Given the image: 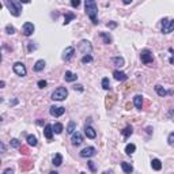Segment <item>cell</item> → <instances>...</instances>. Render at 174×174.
I'll return each instance as SVG.
<instances>
[{"label":"cell","instance_id":"f546056e","mask_svg":"<svg viewBox=\"0 0 174 174\" xmlns=\"http://www.w3.org/2000/svg\"><path fill=\"white\" fill-rule=\"evenodd\" d=\"M76 18V15L75 14H72V12H68V14H65V18H64V25H68V23L71 22L72 19H75Z\"/></svg>","mask_w":174,"mask_h":174},{"label":"cell","instance_id":"ffe728a7","mask_svg":"<svg viewBox=\"0 0 174 174\" xmlns=\"http://www.w3.org/2000/svg\"><path fill=\"white\" fill-rule=\"evenodd\" d=\"M121 169L124 170V173H127V174H131L132 171H133V167H132V165H131V163H128V162H122V163H121Z\"/></svg>","mask_w":174,"mask_h":174},{"label":"cell","instance_id":"681fc988","mask_svg":"<svg viewBox=\"0 0 174 174\" xmlns=\"http://www.w3.org/2000/svg\"><path fill=\"white\" fill-rule=\"evenodd\" d=\"M170 63H171V64H174V57H170V60H169Z\"/></svg>","mask_w":174,"mask_h":174},{"label":"cell","instance_id":"d4e9b609","mask_svg":"<svg viewBox=\"0 0 174 174\" xmlns=\"http://www.w3.org/2000/svg\"><path fill=\"white\" fill-rule=\"evenodd\" d=\"M155 91H156V94H158L159 97H166V95H167V91H166V90L163 89L161 85H156L155 86Z\"/></svg>","mask_w":174,"mask_h":174},{"label":"cell","instance_id":"83f0119b","mask_svg":"<svg viewBox=\"0 0 174 174\" xmlns=\"http://www.w3.org/2000/svg\"><path fill=\"white\" fill-rule=\"evenodd\" d=\"M61 163H63L61 154H56V155L53 156V165L54 166H61Z\"/></svg>","mask_w":174,"mask_h":174},{"label":"cell","instance_id":"7dc6e473","mask_svg":"<svg viewBox=\"0 0 174 174\" xmlns=\"http://www.w3.org/2000/svg\"><path fill=\"white\" fill-rule=\"evenodd\" d=\"M4 86H6V82H4V80H1V82H0V87H1V89H3V87H4Z\"/></svg>","mask_w":174,"mask_h":174},{"label":"cell","instance_id":"d590c367","mask_svg":"<svg viewBox=\"0 0 174 174\" xmlns=\"http://www.w3.org/2000/svg\"><path fill=\"white\" fill-rule=\"evenodd\" d=\"M167 142H169L170 146H173L174 144V132H171V133L167 136Z\"/></svg>","mask_w":174,"mask_h":174},{"label":"cell","instance_id":"f35d334b","mask_svg":"<svg viewBox=\"0 0 174 174\" xmlns=\"http://www.w3.org/2000/svg\"><path fill=\"white\" fill-rule=\"evenodd\" d=\"M87 165H89L90 170H91V171H93V173H95V171H97V169H95V166H94V162L89 161V162H87Z\"/></svg>","mask_w":174,"mask_h":174},{"label":"cell","instance_id":"8fae6325","mask_svg":"<svg viewBox=\"0 0 174 174\" xmlns=\"http://www.w3.org/2000/svg\"><path fill=\"white\" fill-rule=\"evenodd\" d=\"M74 54H75V48H74V46H68L67 49L64 50V53H63V60L69 61V60L74 57Z\"/></svg>","mask_w":174,"mask_h":174},{"label":"cell","instance_id":"d6a6232c","mask_svg":"<svg viewBox=\"0 0 174 174\" xmlns=\"http://www.w3.org/2000/svg\"><path fill=\"white\" fill-rule=\"evenodd\" d=\"M75 129H76V124L74 122V121H71L69 124H68V127H67V132L68 133H75Z\"/></svg>","mask_w":174,"mask_h":174},{"label":"cell","instance_id":"5bb4252c","mask_svg":"<svg viewBox=\"0 0 174 174\" xmlns=\"http://www.w3.org/2000/svg\"><path fill=\"white\" fill-rule=\"evenodd\" d=\"M44 135H45V138L48 139V140H52V138H53V125H50V124L45 125Z\"/></svg>","mask_w":174,"mask_h":174},{"label":"cell","instance_id":"ac0fdd59","mask_svg":"<svg viewBox=\"0 0 174 174\" xmlns=\"http://www.w3.org/2000/svg\"><path fill=\"white\" fill-rule=\"evenodd\" d=\"M64 79H65L67 82H75L76 79H78V75H76V74H74V72H71V71H65Z\"/></svg>","mask_w":174,"mask_h":174},{"label":"cell","instance_id":"e0dca14e","mask_svg":"<svg viewBox=\"0 0 174 174\" xmlns=\"http://www.w3.org/2000/svg\"><path fill=\"white\" fill-rule=\"evenodd\" d=\"M113 76H114V79H116V80H120V82L127 80V74L118 71V69H116V71L113 72Z\"/></svg>","mask_w":174,"mask_h":174},{"label":"cell","instance_id":"bcb514c9","mask_svg":"<svg viewBox=\"0 0 174 174\" xmlns=\"http://www.w3.org/2000/svg\"><path fill=\"white\" fill-rule=\"evenodd\" d=\"M0 147H1V152H4V151H6V146H4L3 143L0 144Z\"/></svg>","mask_w":174,"mask_h":174},{"label":"cell","instance_id":"7c38bea8","mask_svg":"<svg viewBox=\"0 0 174 174\" xmlns=\"http://www.w3.org/2000/svg\"><path fill=\"white\" fill-rule=\"evenodd\" d=\"M19 167L22 171H27V170H31L33 169V162H30L29 159H22L19 162Z\"/></svg>","mask_w":174,"mask_h":174},{"label":"cell","instance_id":"cb8c5ba5","mask_svg":"<svg viewBox=\"0 0 174 174\" xmlns=\"http://www.w3.org/2000/svg\"><path fill=\"white\" fill-rule=\"evenodd\" d=\"M114 102H116V97H114V95H107L106 97V107L107 109H110V107L113 106V105H114Z\"/></svg>","mask_w":174,"mask_h":174},{"label":"cell","instance_id":"e575fe53","mask_svg":"<svg viewBox=\"0 0 174 174\" xmlns=\"http://www.w3.org/2000/svg\"><path fill=\"white\" fill-rule=\"evenodd\" d=\"M6 33H7V34H14V33H15V29H14V26H11V25H7V26H6Z\"/></svg>","mask_w":174,"mask_h":174},{"label":"cell","instance_id":"603a6c76","mask_svg":"<svg viewBox=\"0 0 174 174\" xmlns=\"http://www.w3.org/2000/svg\"><path fill=\"white\" fill-rule=\"evenodd\" d=\"M37 143H38V140H37V138L34 135H29V136H27V144H29L30 147H36Z\"/></svg>","mask_w":174,"mask_h":174},{"label":"cell","instance_id":"ba28073f","mask_svg":"<svg viewBox=\"0 0 174 174\" xmlns=\"http://www.w3.org/2000/svg\"><path fill=\"white\" fill-rule=\"evenodd\" d=\"M97 154V150H95V147H86L83 148L80 151V156L82 158H91V156H94Z\"/></svg>","mask_w":174,"mask_h":174},{"label":"cell","instance_id":"b9f144b4","mask_svg":"<svg viewBox=\"0 0 174 174\" xmlns=\"http://www.w3.org/2000/svg\"><path fill=\"white\" fill-rule=\"evenodd\" d=\"M37 46L34 45V42H29V52H31V50H36Z\"/></svg>","mask_w":174,"mask_h":174},{"label":"cell","instance_id":"8d00e7d4","mask_svg":"<svg viewBox=\"0 0 174 174\" xmlns=\"http://www.w3.org/2000/svg\"><path fill=\"white\" fill-rule=\"evenodd\" d=\"M90 61H93V57H91V56H83V57H82V63H90Z\"/></svg>","mask_w":174,"mask_h":174},{"label":"cell","instance_id":"3957f363","mask_svg":"<svg viewBox=\"0 0 174 174\" xmlns=\"http://www.w3.org/2000/svg\"><path fill=\"white\" fill-rule=\"evenodd\" d=\"M161 30L163 34H169L174 30V19H169V18H163L161 23Z\"/></svg>","mask_w":174,"mask_h":174},{"label":"cell","instance_id":"4fadbf2b","mask_svg":"<svg viewBox=\"0 0 174 174\" xmlns=\"http://www.w3.org/2000/svg\"><path fill=\"white\" fill-rule=\"evenodd\" d=\"M71 143H72V146H79V144L83 143V136H82V133L75 132L71 138Z\"/></svg>","mask_w":174,"mask_h":174},{"label":"cell","instance_id":"30bf717a","mask_svg":"<svg viewBox=\"0 0 174 174\" xmlns=\"http://www.w3.org/2000/svg\"><path fill=\"white\" fill-rule=\"evenodd\" d=\"M49 112H50V114H52L53 117H60V116L64 114L65 109H64L63 106H50Z\"/></svg>","mask_w":174,"mask_h":174},{"label":"cell","instance_id":"277c9868","mask_svg":"<svg viewBox=\"0 0 174 174\" xmlns=\"http://www.w3.org/2000/svg\"><path fill=\"white\" fill-rule=\"evenodd\" d=\"M68 97V90L65 87H58L52 93V99L53 101H64Z\"/></svg>","mask_w":174,"mask_h":174},{"label":"cell","instance_id":"7a4b0ae2","mask_svg":"<svg viewBox=\"0 0 174 174\" xmlns=\"http://www.w3.org/2000/svg\"><path fill=\"white\" fill-rule=\"evenodd\" d=\"M6 6L8 7L10 12L12 14L14 17H19L21 12H22V3L21 1H17V0H11V1H6Z\"/></svg>","mask_w":174,"mask_h":174},{"label":"cell","instance_id":"44dd1931","mask_svg":"<svg viewBox=\"0 0 174 174\" xmlns=\"http://www.w3.org/2000/svg\"><path fill=\"white\" fill-rule=\"evenodd\" d=\"M45 65H46V63H45L44 60H38V61L34 64V71H36V72L42 71V69L45 68Z\"/></svg>","mask_w":174,"mask_h":174},{"label":"cell","instance_id":"c3c4849f","mask_svg":"<svg viewBox=\"0 0 174 174\" xmlns=\"http://www.w3.org/2000/svg\"><path fill=\"white\" fill-rule=\"evenodd\" d=\"M132 3V0H124V4H131Z\"/></svg>","mask_w":174,"mask_h":174},{"label":"cell","instance_id":"74e56055","mask_svg":"<svg viewBox=\"0 0 174 174\" xmlns=\"http://www.w3.org/2000/svg\"><path fill=\"white\" fill-rule=\"evenodd\" d=\"M37 85H38V87H40V89H45L48 83H46V80H38V83H37Z\"/></svg>","mask_w":174,"mask_h":174},{"label":"cell","instance_id":"6da1fadb","mask_svg":"<svg viewBox=\"0 0 174 174\" xmlns=\"http://www.w3.org/2000/svg\"><path fill=\"white\" fill-rule=\"evenodd\" d=\"M85 10H86V14L89 15V18L91 19V22L94 25H97L98 23V7H97V3L94 0H86Z\"/></svg>","mask_w":174,"mask_h":174},{"label":"cell","instance_id":"9c48e42d","mask_svg":"<svg viewBox=\"0 0 174 174\" xmlns=\"http://www.w3.org/2000/svg\"><path fill=\"white\" fill-rule=\"evenodd\" d=\"M22 31H23V34H25L26 37L31 36V34L34 33V25H33L31 22H26L22 26Z\"/></svg>","mask_w":174,"mask_h":174},{"label":"cell","instance_id":"f1b7e54d","mask_svg":"<svg viewBox=\"0 0 174 174\" xmlns=\"http://www.w3.org/2000/svg\"><path fill=\"white\" fill-rule=\"evenodd\" d=\"M63 129H64V127H63L61 122H56V124L53 125V132H54V133L60 135L63 132Z\"/></svg>","mask_w":174,"mask_h":174},{"label":"cell","instance_id":"7402d4cb","mask_svg":"<svg viewBox=\"0 0 174 174\" xmlns=\"http://www.w3.org/2000/svg\"><path fill=\"white\" fill-rule=\"evenodd\" d=\"M151 167L154 170H156V171H159V170L162 169V162L159 161V159H156V158L155 159H152L151 161Z\"/></svg>","mask_w":174,"mask_h":174},{"label":"cell","instance_id":"1f68e13d","mask_svg":"<svg viewBox=\"0 0 174 174\" xmlns=\"http://www.w3.org/2000/svg\"><path fill=\"white\" fill-rule=\"evenodd\" d=\"M10 146L12 148H21L22 147V143L19 142L18 139H11V142H10Z\"/></svg>","mask_w":174,"mask_h":174},{"label":"cell","instance_id":"9a60e30c","mask_svg":"<svg viewBox=\"0 0 174 174\" xmlns=\"http://www.w3.org/2000/svg\"><path fill=\"white\" fill-rule=\"evenodd\" d=\"M133 105L136 109L142 110L143 109V97L142 95H135L133 97Z\"/></svg>","mask_w":174,"mask_h":174},{"label":"cell","instance_id":"5b68a950","mask_svg":"<svg viewBox=\"0 0 174 174\" xmlns=\"http://www.w3.org/2000/svg\"><path fill=\"white\" fill-rule=\"evenodd\" d=\"M78 48H79V50H80L85 56H90L91 52H93V45L90 44L87 40H82L80 42H79V46H78Z\"/></svg>","mask_w":174,"mask_h":174},{"label":"cell","instance_id":"d6986e66","mask_svg":"<svg viewBox=\"0 0 174 174\" xmlns=\"http://www.w3.org/2000/svg\"><path fill=\"white\" fill-rule=\"evenodd\" d=\"M121 132H122V136H124V139L127 140V139L129 138L131 135L133 133V129H132V127H131V125H127V127H125V128L121 131Z\"/></svg>","mask_w":174,"mask_h":174},{"label":"cell","instance_id":"60d3db41","mask_svg":"<svg viewBox=\"0 0 174 174\" xmlns=\"http://www.w3.org/2000/svg\"><path fill=\"white\" fill-rule=\"evenodd\" d=\"M74 90H75V91L78 90V91L83 93V90H85V89H83V86H82V85H75V86H74Z\"/></svg>","mask_w":174,"mask_h":174},{"label":"cell","instance_id":"ee69618b","mask_svg":"<svg viewBox=\"0 0 174 174\" xmlns=\"http://www.w3.org/2000/svg\"><path fill=\"white\" fill-rule=\"evenodd\" d=\"M3 174H14V170L12 169H6L3 171Z\"/></svg>","mask_w":174,"mask_h":174},{"label":"cell","instance_id":"f6af8a7d","mask_svg":"<svg viewBox=\"0 0 174 174\" xmlns=\"http://www.w3.org/2000/svg\"><path fill=\"white\" fill-rule=\"evenodd\" d=\"M116 26H117L116 22H109V23H107V27H112V29H114Z\"/></svg>","mask_w":174,"mask_h":174},{"label":"cell","instance_id":"ab89813d","mask_svg":"<svg viewBox=\"0 0 174 174\" xmlns=\"http://www.w3.org/2000/svg\"><path fill=\"white\" fill-rule=\"evenodd\" d=\"M21 154H23V155H27V154H29V148L25 147V146H22V147H21Z\"/></svg>","mask_w":174,"mask_h":174},{"label":"cell","instance_id":"484cf974","mask_svg":"<svg viewBox=\"0 0 174 174\" xmlns=\"http://www.w3.org/2000/svg\"><path fill=\"white\" fill-rule=\"evenodd\" d=\"M112 61L114 63V65H117V67H124V64H125V61H124V58L122 57H120V56H118V57H113L112 58Z\"/></svg>","mask_w":174,"mask_h":174},{"label":"cell","instance_id":"4dcf8cb0","mask_svg":"<svg viewBox=\"0 0 174 174\" xmlns=\"http://www.w3.org/2000/svg\"><path fill=\"white\" fill-rule=\"evenodd\" d=\"M99 36L102 37V40L105 44H112V37L109 36L107 33H99Z\"/></svg>","mask_w":174,"mask_h":174},{"label":"cell","instance_id":"8992f818","mask_svg":"<svg viewBox=\"0 0 174 174\" xmlns=\"http://www.w3.org/2000/svg\"><path fill=\"white\" fill-rule=\"evenodd\" d=\"M12 69H14V72L17 74L18 76H26V74H27V69H26V67H25V64L23 63H15L12 65Z\"/></svg>","mask_w":174,"mask_h":174},{"label":"cell","instance_id":"52a82bcc","mask_svg":"<svg viewBox=\"0 0 174 174\" xmlns=\"http://www.w3.org/2000/svg\"><path fill=\"white\" fill-rule=\"evenodd\" d=\"M140 58H142V61H143L146 65H148V64H151V63L154 61V56H152L151 50H148V49L142 50V53H140Z\"/></svg>","mask_w":174,"mask_h":174},{"label":"cell","instance_id":"7bdbcfd3","mask_svg":"<svg viewBox=\"0 0 174 174\" xmlns=\"http://www.w3.org/2000/svg\"><path fill=\"white\" fill-rule=\"evenodd\" d=\"M79 4H80V1H79V0H72V1H71V6H72V7H78Z\"/></svg>","mask_w":174,"mask_h":174},{"label":"cell","instance_id":"816d5d0a","mask_svg":"<svg viewBox=\"0 0 174 174\" xmlns=\"http://www.w3.org/2000/svg\"><path fill=\"white\" fill-rule=\"evenodd\" d=\"M80 174H86V173H80Z\"/></svg>","mask_w":174,"mask_h":174},{"label":"cell","instance_id":"2e32d148","mask_svg":"<svg viewBox=\"0 0 174 174\" xmlns=\"http://www.w3.org/2000/svg\"><path fill=\"white\" fill-rule=\"evenodd\" d=\"M85 133H86V136H87L89 139H95V138H97V132H95L94 128H93V127H90V125L85 128Z\"/></svg>","mask_w":174,"mask_h":174},{"label":"cell","instance_id":"4316f807","mask_svg":"<svg viewBox=\"0 0 174 174\" xmlns=\"http://www.w3.org/2000/svg\"><path fill=\"white\" fill-rule=\"evenodd\" d=\"M136 151V146L135 144H127V147H125V152H127V155H132L133 152Z\"/></svg>","mask_w":174,"mask_h":174},{"label":"cell","instance_id":"836d02e7","mask_svg":"<svg viewBox=\"0 0 174 174\" xmlns=\"http://www.w3.org/2000/svg\"><path fill=\"white\" fill-rule=\"evenodd\" d=\"M102 89L103 90H109V89H110V82H109L107 78H103V79H102Z\"/></svg>","mask_w":174,"mask_h":174},{"label":"cell","instance_id":"f5cc1de1","mask_svg":"<svg viewBox=\"0 0 174 174\" xmlns=\"http://www.w3.org/2000/svg\"><path fill=\"white\" fill-rule=\"evenodd\" d=\"M173 174H174V173H173Z\"/></svg>","mask_w":174,"mask_h":174},{"label":"cell","instance_id":"f907efd6","mask_svg":"<svg viewBox=\"0 0 174 174\" xmlns=\"http://www.w3.org/2000/svg\"><path fill=\"white\" fill-rule=\"evenodd\" d=\"M49 174H58V173H57V171H50Z\"/></svg>","mask_w":174,"mask_h":174}]
</instances>
